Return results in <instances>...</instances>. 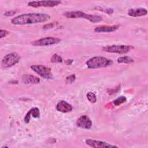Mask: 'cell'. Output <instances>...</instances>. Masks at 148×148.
I'll return each mask as SVG.
<instances>
[{
    "instance_id": "cell-22",
    "label": "cell",
    "mask_w": 148,
    "mask_h": 148,
    "mask_svg": "<svg viewBox=\"0 0 148 148\" xmlns=\"http://www.w3.org/2000/svg\"><path fill=\"white\" fill-rule=\"evenodd\" d=\"M9 34V32L5 30V29H1L0 30V38H3L4 37H6L7 35Z\"/></svg>"
},
{
    "instance_id": "cell-18",
    "label": "cell",
    "mask_w": 148,
    "mask_h": 148,
    "mask_svg": "<svg viewBox=\"0 0 148 148\" xmlns=\"http://www.w3.org/2000/svg\"><path fill=\"white\" fill-rule=\"evenodd\" d=\"M50 61L53 63H59L62 62V58L60 55L57 54H54L52 56Z\"/></svg>"
},
{
    "instance_id": "cell-1",
    "label": "cell",
    "mask_w": 148,
    "mask_h": 148,
    "mask_svg": "<svg viewBox=\"0 0 148 148\" xmlns=\"http://www.w3.org/2000/svg\"><path fill=\"white\" fill-rule=\"evenodd\" d=\"M50 19V16L46 13H30L20 14L11 19L13 25H27L45 23Z\"/></svg>"
},
{
    "instance_id": "cell-9",
    "label": "cell",
    "mask_w": 148,
    "mask_h": 148,
    "mask_svg": "<svg viewBox=\"0 0 148 148\" xmlns=\"http://www.w3.org/2000/svg\"><path fill=\"white\" fill-rule=\"evenodd\" d=\"M86 143L91 147H117L116 145H112L111 144H109L108 143L103 142V141H100V140H97L94 139H88L86 140Z\"/></svg>"
},
{
    "instance_id": "cell-15",
    "label": "cell",
    "mask_w": 148,
    "mask_h": 148,
    "mask_svg": "<svg viewBox=\"0 0 148 148\" xmlns=\"http://www.w3.org/2000/svg\"><path fill=\"white\" fill-rule=\"evenodd\" d=\"M117 62L119 64H131L134 62V60L128 56H122L117 58Z\"/></svg>"
},
{
    "instance_id": "cell-17",
    "label": "cell",
    "mask_w": 148,
    "mask_h": 148,
    "mask_svg": "<svg viewBox=\"0 0 148 148\" xmlns=\"http://www.w3.org/2000/svg\"><path fill=\"white\" fill-rule=\"evenodd\" d=\"M31 116H32L34 118H39L40 117V111L39 109L36 108L34 107L32 109H31L29 110Z\"/></svg>"
},
{
    "instance_id": "cell-26",
    "label": "cell",
    "mask_w": 148,
    "mask_h": 148,
    "mask_svg": "<svg viewBox=\"0 0 148 148\" xmlns=\"http://www.w3.org/2000/svg\"><path fill=\"white\" fill-rule=\"evenodd\" d=\"M70 61H73V60H67L66 61V62H68V63H67L66 64H67V65H71V64H72V62H70Z\"/></svg>"
},
{
    "instance_id": "cell-2",
    "label": "cell",
    "mask_w": 148,
    "mask_h": 148,
    "mask_svg": "<svg viewBox=\"0 0 148 148\" xmlns=\"http://www.w3.org/2000/svg\"><path fill=\"white\" fill-rule=\"evenodd\" d=\"M86 63L89 69H98L110 66L113 62L112 60L106 57L96 56L90 58Z\"/></svg>"
},
{
    "instance_id": "cell-13",
    "label": "cell",
    "mask_w": 148,
    "mask_h": 148,
    "mask_svg": "<svg viewBox=\"0 0 148 148\" xmlns=\"http://www.w3.org/2000/svg\"><path fill=\"white\" fill-rule=\"evenodd\" d=\"M147 10L145 8H131L128 9V14L132 17H140L146 15Z\"/></svg>"
},
{
    "instance_id": "cell-20",
    "label": "cell",
    "mask_w": 148,
    "mask_h": 148,
    "mask_svg": "<svg viewBox=\"0 0 148 148\" xmlns=\"http://www.w3.org/2000/svg\"><path fill=\"white\" fill-rule=\"evenodd\" d=\"M95 8L97 9V10L104 12L105 13H106L108 14H111L113 13V9L111 8H103L101 7H96Z\"/></svg>"
},
{
    "instance_id": "cell-3",
    "label": "cell",
    "mask_w": 148,
    "mask_h": 148,
    "mask_svg": "<svg viewBox=\"0 0 148 148\" xmlns=\"http://www.w3.org/2000/svg\"><path fill=\"white\" fill-rule=\"evenodd\" d=\"M64 16L68 18H83L91 23H98L101 21L103 18L101 16L97 15H92L87 14L82 11H72L66 12L64 13Z\"/></svg>"
},
{
    "instance_id": "cell-7",
    "label": "cell",
    "mask_w": 148,
    "mask_h": 148,
    "mask_svg": "<svg viewBox=\"0 0 148 148\" xmlns=\"http://www.w3.org/2000/svg\"><path fill=\"white\" fill-rule=\"evenodd\" d=\"M61 41V39L58 38L48 36L33 41L31 44L36 46H49L58 43Z\"/></svg>"
},
{
    "instance_id": "cell-6",
    "label": "cell",
    "mask_w": 148,
    "mask_h": 148,
    "mask_svg": "<svg viewBox=\"0 0 148 148\" xmlns=\"http://www.w3.org/2000/svg\"><path fill=\"white\" fill-rule=\"evenodd\" d=\"M30 68L43 78L46 79H51L53 78V75L50 68L42 65H31Z\"/></svg>"
},
{
    "instance_id": "cell-25",
    "label": "cell",
    "mask_w": 148,
    "mask_h": 148,
    "mask_svg": "<svg viewBox=\"0 0 148 148\" xmlns=\"http://www.w3.org/2000/svg\"><path fill=\"white\" fill-rule=\"evenodd\" d=\"M15 10H10V11H7L4 13V15L6 16H11L14 15L16 13Z\"/></svg>"
},
{
    "instance_id": "cell-5",
    "label": "cell",
    "mask_w": 148,
    "mask_h": 148,
    "mask_svg": "<svg viewBox=\"0 0 148 148\" xmlns=\"http://www.w3.org/2000/svg\"><path fill=\"white\" fill-rule=\"evenodd\" d=\"M20 60V55L16 52H12L5 56L1 61V65L4 68H10L17 64Z\"/></svg>"
},
{
    "instance_id": "cell-16",
    "label": "cell",
    "mask_w": 148,
    "mask_h": 148,
    "mask_svg": "<svg viewBox=\"0 0 148 148\" xmlns=\"http://www.w3.org/2000/svg\"><path fill=\"white\" fill-rule=\"evenodd\" d=\"M126 101H127V99H126L125 97H124V96H120V97H118L117 98H116V99H114L113 101V104L115 106H118L121 105L122 103L125 102Z\"/></svg>"
},
{
    "instance_id": "cell-23",
    "label": "cell",
    "mask_w": 148,
    "mask_h": 148,
    "mask_svg": "<svg viewBox=\"0 0 148 148\" xmlns=\"http://www.w3.org/2000/svg\"><path fill=\"white\" fill-rule=\"evenodd\" d=\"M30 118H31V114H30L29 111H28V113L26 114L25 117H24V122L25 123H28L29 122Z\"/></svg>"
},
{
    "instance_id": "cell-19",
    "label": "cell",
    "mask_w": 148,
    "mask_h": 148,
    "mask_svg": "<svg viewBox=\"0 0 148 148\" xmlns=\"http://www.w3.org/2000/svg\"><path fill=\"white\" fill-rule=\"evenodd\" d=\"M87 99L91 103H95L97 101V97L95 94L92 92H88L87 94Z\"/></svg>"
},
{
    "instance_id": "cell-24",
    "label": "cell",
    "mask_w": 148,
    "mask_h": 148,
    "mask_svg": "<svg viewBox=\"0 0 148 148\" xmlns=\"http://www.w3.org/2000/svg\"><path fill=\"white\" fill-rule=\"evenodd\" d=\"M56 25V24L54 23H49L47 24H46L43 26V29H49L51 28H53L54 27V25Z\"/></svg>"
},
{
    "instance_id": "cell-21",
    "label": "cell",
    "mask_w": 148,
    "mask_h": 148,
    "mask_svg": "<svg viewBox=\"0 0 148 148\" xmlns=\"http://www.w3.org/2000/svg\"><path fill=\"white\" fill-rule=\"evenodd\" d=\"M75 79H76L75 75L74 74H72L66 77L65 82L66 83H72L75 80Z\"/></svg>"
},
{
    "instance_id": "cell-14",
    "label": "cell",
    "mask_w": 148,
    "mask_h": 148,
    "mask_svg": "<svg viewBox=\"0 0 148 148\" xmlns=\"http://www.w3.org/2000/svg\"><path fill=\"white\" fill-rule=\"evenodd\" d=\"M22 82L24 84H37L40 82L39 78L31 75L25 74L21 77Z\"/></svg>"
},
{
    "instance_id": "cell-12",
    "label": "cell",
    "mask_w": 148,
    "mask_h": 148,
    "mask_svg": "<svg viewBox=\"0 0 148 148\" xmlns=\"http://www.w3.org/2000/svg\"><path fill=\"white\" fill-rule=\"evenodd\" d=\"M120 27L119 25H113L112 26L102 25L95 28L94 31L96 32H112L117 30Z\"/></svg>"
},
{
    "instance_id": "cell-10",
    "label": "cell",
    "mask_w": 148,
    "mask_h": 148,
    "mask_svg": "<svg viewBox=\"0 0 148 148\" xmlns=\"http://www.w3.org/2000/svg\"><path fill=\"white\" fill-rule=\"evenodd\" d=\"M76 125L81 128L89 130L91 128L92 121L87 116L83 115L77 119Z\"/></svg>"
},
{
    "instance_id": "cell-4",
    "label": "cell",
    "mask_w": 148,
    "mask_h": 148,
    "mask_svg": "<svg viewBox=\"0 0 148 148\" xmlns=\"http://www.w3.org/2000/svg\"><path fill=\"white\" fill-rule=\"evenodd\" d=\"M134 49V47L131 45H108L104 46L102 50L105 52L118 54H125Z\"/></svg>"
},
{
    "instance_id": "cell-8",
    "label": "cell",
    "mask_w": 148,
    "mask_h": 148,
    "mask_svg": "<svg viewBox=\"0 0 148 148\" xmlns=\"http://www.w3.org/2000/svg\"><path fill=\"white\" fill-rule=\"evenodd\" d=\"M61 3L60 1H31L28 3L29 6L33 8L39 7H54L60 5Z\"/></svg>"
},
{
    "instance_id": "cell-11",
    "label": "cell",
    "mask_w": 148,
    "mask_h": 148,
    "mask_svg": "<svg viewBox=\"0 0 148 148\" xmlns=\"http://www.w3.org/2000/svg\"><path fill=\"white\" fill-rule=\"evenodd\" d=\"M73 109L72 106L66 101L61 100L58 102L56 105V109L62 113H68L71 112Z\"/></svg>"
}]
</instances>
